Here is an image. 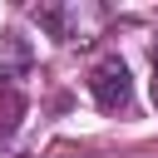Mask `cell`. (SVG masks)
<instances>
[{"mask_svg": "<svg viewBox=\"0 0 158 158\" xmlns=\"http://www.w3.org/2000/svg\"><path fill=\"white\" fill-rule=\"evenodd\" d=\"M89 94H94V104H99L104 114H118V109L128 104V94H133L128 64H123V59H99L94 74H89Z\"/></svg>", "mask_w": 158, "mask_h": 158, "instance_id": "1", "label": "cell"}, {"mask_svg": "<svg viewBox=\"0 0 158 158\" xmlns=\"http://www.w3.org/2000/svg\"><path fill=\"white\" fill-rule=\"evenodd\" d=\"M20 118H25V94L15 84H0V143L20 128Z\"/></svg>", "mask_w": 158, "mask_h": 158, "instance_id": "2", "label": "cell"}, {"mask_svg": "<svg viewBox=\"0 0 158 158\" xmlns=\"http://www.w3.org/2000/svg\"><path fill=\"white\" fill-rule=\"evenodd\" d=\"M148 89H153V109H158V64H153V84Z\"/></svg>", "mask_w": 158, "mask_h": 158, "instance_id": "3", "label": "cell"}]
</instances>
